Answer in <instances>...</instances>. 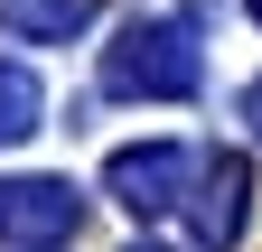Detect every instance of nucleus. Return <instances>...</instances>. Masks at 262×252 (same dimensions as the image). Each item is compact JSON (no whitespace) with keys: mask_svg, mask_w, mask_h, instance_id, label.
<instances>
[{"mask_svg":"<svg viewBox=\"0 0 262 252\" xmlns=\"http://www.w3.org/2000/svg\"><path fill=\"white\" fill-rule=\"evenodd\" d=\"M38 121H47V93H38V75H28V66H0V149H19Z\"/></svg>","mask_w":262,"mask_h":252,"instance_id":"nucleus-6","label":"nucleus"},{"mask_svg":"<svg viewBox=\"0 0 262 252\" xmlns=\"http://www.w3.org/2000/svg\"><path fill=\"white\" fill-rule=\"evenodd\" d=\"M244 121H253V131H262V75L244 84Z\"/></svg>","mask_w":262,"mask_h":252,"instance_id":"nucleus-7","label":"nucleus"},{"mask_svg":"<svg viewBox=\"0 0 262 252\" xmlns=\"http://www.w3.org/2000/svg\"><path fill=\"white\" fill-rule=\"evenodd\" d=\"M103 75H113V93H141V103H178V93H196V75H206V56H196V19H187V10L131 19Z\"/></svg>","mask_w":262,"mask_h":252,"instance_id":"nucleus-1","label":"nucleus"},{"mask_svg":"<svg viewBox=\"0 0 262 252\" xmlns=\"http://www.w3.org/2000/svg\"><path fill=\"white\" fill-rule=\"evenodd\" d=\"M244 215H253V178L234 149H196V187H187V224L206 252H234L244 243Z\"/></svg>","mask_w":262,"mask_h":252,"instance_id":"nucleus-3","label":"nucleus"},{"mask_svg":"<svg viewBox=\"0 0 262 252\" xmlns=\"http://www.w3.org/2000/svg\"><path fill=\"white\" fill-rule=\"evenodd\" d=\"M75 187H66V178H0V243H66V234H75Z\"/></svg>","mask_w":262,"mask_h":252,"instance_id":"nucleus-4","label":"nucleus"},{"mask_svg":"<svg viewBox=\"0 0 262 252\" xmlns=\"http://www.w3.org/2000/svg\"><path fill=\"white\" fill-rule=\"evenodd\" d=\"M84 19H94V0H0L10 38H75Z\"/></svg>","mask_w":262,"mask_h":252,"instance_id":"nucleus-5","label":"nucleus"},{"mask_svg":"<svg viewBox=\"0 0 262 252\" xmlns=\"http://www.w3.org/2000/svg\"><path fill=\"white\" fill-rule=\"evenodd\" d=\"M103 187L131 215H169V206H187V187H196V149H178V140L113 149V159H103Z\"/></svg>","mask_w":262,"mask_h":252,"instance_id":"nucleus-2","label":"nucleus"},{"mask_svg":"<svg viewBox=\"0 0 262 252\" xmlns=\"http://www.w3.org/2000/svg\"><path fill=\"white\" fill-rule=\"evenodd\" d=\"M253 19H262V0H253Z\"/></svg>","mask_w":262,"mask_h":252,"instance_id":"nucleus-8","label":"nucleus"}]
</instances>
